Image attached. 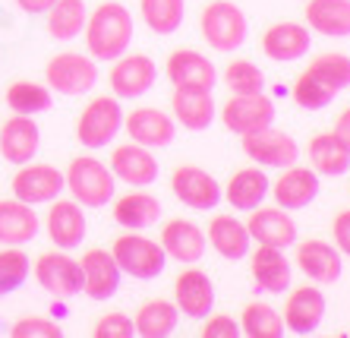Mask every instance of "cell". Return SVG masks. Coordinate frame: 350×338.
I'll return each mask as SVG.
<instances>
[{"label":"cell","instance_id":"cell-1","mask_svg":"<svg viewBox=\"0 0 350 338\" xmlns=\"http://www.w3.org/2000/svg\"><path fill=\"white\" fill-rule=\"evenodd\" d=\"M85 48L95 60H117L133 44V13L117 0L98 3L95 13L85 19Z\"/></svg>","mask_w":350,"mask_h":338},{"label":"cell","instance_id":"cell-2","mask_svg":"<svg viewBox=\"0 0 350 338\" xmlns=\"http://www.w3.org/2000/svg\"><path fill=\"white\" fill-rule=\"evenodd\" d=\"M66 190L73 193V199L82 209H101L107 206L117 193V177L111 174V168L95 155H79L70 161L64 174Z\"/></svg>","mask_w":350,"mask_h":338},{"label":"cell","instance_id":"cell-3","mask_svg":"<svg viewBox=\"0 0 350 338\" xmlns=\"http://www.w3.org/2000/svg\"><path fill=\"white\" fill-rule=\"evenodd\" d=\"M199 29H202L205 42L212 44L215 51H221V54L243 48L246 35H250L246 13L237 3H230V0H212L202 10V16H199Z\"/></svg>","mask_w":350,"mask_h":338},{"label":"cell","instance_id":"cell-4","mask_svg":"<svg viewBox=\"0 0 350 338\" xmlns=\"http://www.w3.org/2000/svg\"><path fill=\"white\" fill-rule=\"evenodd\" d=\"M111 256H114V263L120 265V272L133 275L139 281H152L167 269V253L158 240L146 237V234L139 231H130L123 234V237L114 240V247H111Z\"/></svg>","mask_w":350,"mask_h":338},{"label":"cell","instance_id":"cell-5","mask_svg":"<svg viewBox=\"0 0 350 338\" xmlns=\"http://www.w3.org/2000/svg\"><path fill=\"white\" fill-rule=\"evenodd\" d=\"M123 130V107L117 95H98L82 107L76 120V140L85 148H105Z\"/></svg>","mask_w":350,"mask_h":338},{"label":"cell","instance_id":"cell-6","mask_svg":"<svg viewBox=\"0 0 350 338\" xmlns=\"http://www.w3.org/2000/svg\"><path fill=\"white\" fill-rule=\"evenodd\" d=\"M44 79L48 89L60 92V95H85L95 89L98 83V64L92 54H76V51H64L57 57H51L44 66Z\"/></svg>","mask_w":350,"mask_h":338},{"label":"cell","instance_id":"cell-7","mask_svg":"<svg viewBox=\"0 0 350 338\" xmlns=\"http://www.w3.org/2000/svg\"><path fill=\"white\" fill-rule=\"evenodd\" d=\"M243 152L250 161H256V165H262V168H291V165H297V158H300V146H297V140H293L291 133L271 130V127L246 133Z\"/></svg>","mask_w":350,"mask_h":338},{"label":"cell","instance_id":"cell-8","mask_svg":"<svg viewBox=\"0 0 350 338\" xmlns=\"http://www.w3.org/2000/svg\"><path fill=\"white\" fill-rule=\"evenodd\" d=\"M275 120V101L265 95V92H256V95H230V101L221 107V124L228 127L237 136H246V133H256L262 127H271Z\"/></svg>","mask_w":350,"mask_h":338},{"label":"cell","instance_id":"cell-9","mask_svg":"<svg viewBox=\"0 0 350 338\" xmlns=\"http://www.w3.org/2000/svg\"><path fill=\"white\" fill-rule=\"evenodd\" d=\"M171 190L183 206L196 209V212H208L221 203V183L215 181L208 171L196 165H177L171 174Z\"/></svg>","mask_w":350,"mask_h":338},{"label":"cell","instance_id":"cell-10","mask_svg":"<svg viewBox=\"0 0 350 338\" xmlns=\"http://www.w3.org/2000/svg\"><path fill=\"white\" fill-rule=\"evenodd\" d=\"M158 79V66L148 54H123L111 70V89L117 99H142Z\"/></svg>","mask_w":350,"mask_h":338},{"label":"cell","instance_id":"cell-11","mask_svg":"<svg viewBox=\"0 0 350 338\" xmlns=\"http://www.w3.org/2000/svg\"><path fill=\"white\" fill-rule=\"evenodd\" d=\"M35 278L54 297H76L82 294V265L79 259L66 253H41L35 263Z\"/></svg>","mask_w":350,"mask_h":338},{"label":"cell","instance_id":"cell-12","mask_svg":"<svg viewBox=\"0 0 350 338\" xmlns=\"http://www.w3.org/2000/svg\"><path fill=\"white\" fill-rule=\"evenodd\" d=\"M123 127L133 142L146 148H167L177 140V120L161 107H136L133 114H123Z\"/></svg>","mask_w":350,"mask_h":338},{"label":"cell","instance_id":"cell-13","mask_svg":"<svg viewBox=\"0 0 350 338\" xmlns=\"http://www.w3.org/2000/svg\"><path fill=\"white\" fill-rule=\"evenodd\" d=\"M10 187H13V196L16 199H23V203H29V206H38V203L57 199L60 193L66 190V181H64V174H60L57 168L29 165V161H25V165L16 171V177H13Z\"/></svg>","mask_w":350,"mask_h":338},{"label":"cell","instance_id":"cell-14","mask_svg":"<svg viewBox=\"0 0 350 338\" xmlns=\"http://www.w3.org/2000/svg\"><path fill=\"white\" fill-rule=\"evenodd\" d=\"M111 174L136 190H146L158 181V161L152 155V148L139 146V142H126V146H117L111 152Z\"/></svg>","mask_w":350,"mask_h":338},{"label":"cell","instance_id":"cell-15","mask_svg":"<svg viewBox=\"0 0 350 338\" xmlns=\"http://www.w3.org/2000/svg\"><path fill=\"white\" fill-rule=\"evenodd\" d=\"M246 231L256 244L262 247H278V250H287L297 244V222H293L287 209L281 206H259L253 209L250 222H246Z\"/></svg>","mask_w":350,"mask_h":338},{"label":"cell","instance_id":"cell-16","mask_svg":"<svg viewBox=\"0 0 350 338\" xmlns=\"http://www.w3.org/2000/svg\"><path fill=\"white\" fill-rule=\"evenodd\" d=\"M297 269L316 285H334L344 272V256L325 240H300L297 247Z\"/></svg>","mask_w":350,"mask_h":338},{"label":"cell","instance_id":"cell-17","mask_svg":"<svg viewBox=\"0 0 350 338\" xmlns=\"http://www.w3.org/2000/svg\"><path fill=\"white\" fill-rule=\"evenodd\" d=\"M167 79L174 89H215L218 83V70L205 54L193 48H180L167 57Z\"/></svg>","mask_w":350,"mask_h":338},{"label":"cell","instance_id":"cell-18","mask_svg":"<svg viewBox=\"0 0 350 338\" xmlns=\"http://www.w3.org/2000/svg\"><path fill=\"white\" fill-rule=\"evenodd\" d=\"M82 265V291L92 300H111L120 288V265L107 250H85L79 259Z\"/></svg>","mask_w":350,"mask_h":338},{"label":"cell","instance_id":"cell-19","mask_svg":"<svg viewBox=\"0 0 350 338\" xmlns=\"http://www.w3.org/2000/svg\"><path fill=\"white\" fill-rule=\"evenodd\" d=\"M174 304L189 320H205L215 307V285L199 269H187L174 281Z\"/></svg>","mask_w":350,"mask_h":338},{"label":"cell","instance_id":"cell-20","mask_svg":"<svg viewBox=\"0 0 350 338\" xmlns=\"http://www.w3.org/2000/svg\"><path fill=\"white\" fill-rule=\"evenodd\" d=\"M48 237L57 244V250H73L85 240V212L76 199H51L48 209Z\"/></svg>","mask_w":350,"mask_h":338},{"label":"cell","instance_id":"cell-21","mask_svg":"<svg viewBox=\"0 0 350 338\" xmlns=\"http://www.w3.org/2000/svg\"><path fill=\"white\" fill-rule=\"evenodd\" d=\"M161 247H164V253L171 256V259H177V263L196 265L205 256L208 240H205V231L196 222H189V218H174V222H167L161 228Z\"/></svg>","mask_w":350,"mask_h":338},{"label":"cell","instance_id":"cell-22","mask_svg":"<svg viewBox=\"0 0 350 338\" xmlns=\"http://www.w3.org/2000/svg\"><path fill=\"white\" fill-rule=\"evenodd\" d=\"M310 25L300 23H275L269 32L262 35V51L269 60L278 64H293V60H303L310 54Z\"/></svg>","mask_w":350,"mask_h":338},{"label":"cell","instance_id":"cell-23","mask_svg":"<svg viewBox=\"0 0 350 338\" xmlns=\"http://www.w3.org/2000/svg\"><path fill=\"white\" fill-rule=\"evenodd\" d=\"M319 174L312 171V168H284V174L278 177L275 183H271V196H275V203L281 209H287V212H293V209H306L312 203V199L319 196Z\"/></svg>","mask_w":350,"mask_h":338},{"label":"cell","instance_id":"cell-24","mask_svg":"<svg viewBox=\"0 0 350 338\" xmlns=\"http://www.w3.org/2000/svg\"><path fill=\"white\" fill-rule=\"evenodd\" d=\"M281 320H284V326L293 335H312L325 320V297H322V291L310 288V285L291 291Z\"/></svg>","mask_w":350,"mask_h":338},{"label":"cell","instance_id":"cell-25","mask_svg":"<svg viewBox=\"0 0 350 338\" xmlns=\"http://www.w3.org/2000/svg\"><path fill=\"white\" fill-rule=\"evenodd\" d=\"M38 146H41V130L32 117L16 114L0 127V155L7 158L10 165H25V161H32Z\"/></svg>","mask_w":350,"mask_h":338},{"label":"cell","instance_id":"cell-26","mask_svg":"<svg viewBox=\"0 0 350 338\" xmlns=\"http://www.w3.org/2000/svg\"><path fill=\"white\" fill-rule=\"evenodd\" d=\"M171 107L177 124H183V130L193 133L208 130L218 117V105H215V95L208 89H174Z\"/></svg>","mask_w":350,"mask_h":338},{"label":"cell","instance_id":"cell-27","mask_svg":"<svg viewBox=\"0 0 350 338\" xmlns=\"http://www.w3.org/2000/svg\"><path fill=\"white\" fill-rule=\"evenodd\" d=\"M41 222L35 215V206L23 199H0V247H23L35 240Z\"/></svg>","mask_w":350,"mask_h":338},{"label":"cell","instance_id":"cell-28","mask_svg":"<svg viewBox=\"0 0 350 338\" xmlns=\"http://www.w3.org/2000/svg\"><path fill=\"white\" fill-rule=\"evenodd\" d=\"M250 272H253L256 288L265 291V294H284L291 288V263H287L284 250L278 247H262L250 256Z\"/></svg>","mask_w":350,"mask_h":338},{"label":"cell","instance_id":"cell-29","mask_svg":"<svg viewBox=\"0 0 350 338\" xmlns=\"http://www.w3.org/2000/svg\"><path fill=\"white\" fill-rule=\"evenodd\" d=\"M269 190L271 181L262 168H243V171H237L230 177L228 187H221V196L228 199L237 212H253V209H259L265 203Z\"/></svg>","mask_w":350,"mask_h":338},{"label":"cell","instance_id":"cell-30","mask_svg":"<svg viewBox=\"0 0 350 338\" xmlns=\"http://www.w3.org/2000/svg\"><path fill=\"white\" fill-rule=\"evenodd\" d=\"M208 244H212V250L218 256H224V259H230V263H237V259H246L250 256V244H253V237H250V231H246L243 222H237L234 215H215L212 222H208Z\"/></svg>","mask_w":350,"mask_h":338},{"label":"cell","instance_id":"cell-31","mask_svg":"<svg viewBox=\"0 0 350 338\" xmlns=\"http://www.w3.org/2000/svg\"><path fill=\"white\" fill-rule=\"evenodd\" d=\"M303 16L325 38H350V0H310Z\"/></svg>","mask_w":350,"mask_h":338},{"label":"cell","instance_id":"cell-32","mask_svg":"<svg viewBox=\"0 0 350 338\" xmlns=\"http://www.w3.org/2000/svg\"><path fill=\"white\" fill-rule=\"evenodd\" d=\"M310 165L322 177H341L350 171V148L334 133H319L310 140Z\"/></svg>","mask_w":350,"mask_h":338},{"label":"cell","instance_id":"cell-33","mask_svg":"<svg viewBox=\"0 0 350 338\" xmlns=\"http://www.w3.org/2000/svg\"><path fill=\"white\" fill-rule=\"evenodd\" d=\"M161 218V203L152 193H126L114 203V222L126 231H146Z\"/></svg>","mask_w":350,"mask_h":338},{"label":"cell","instance_id":"cell-34","mask_svg":"<svg viewBox=\"0 0 350 338\" xmlns=\"http://www.w3.org/2000/svg\"><path fill=\"white\" fill-rule=\"evenodd\" d=\"M177 322H180L177 304L155 297V300H146V304L139 307L133 326H136V335H142V338H167L177 329Z\"/></svg>","mask_w":350,"mask_h":338},{"label":"cell","instance_id":"cell-35","mask_svg":"<svg viewBox=\"0 0 350 338\" xmlns=\"http://www.w3.org/2000/svg\"><path fill=\"white\" fill-rule=\"evenodd\" d=\"M85 19H89L85 0H57L48 10V35L57 42H73L85 29Z\"/></svg>","mask_w":350,"mask_h":338},{"label":"cell","instance_id":"cell-36","mask_svg":"<svg viewBox=\"0 0 350 338\" xmlns=\"http://www.w3.org/2000/svg\"><path fill=\"white\" fill-rule=\"evenodd\" d=\"M139 13L155 35H174L187 16V0H139Z\"/></svg>","mask_w":350,"mask_h":338},{"label":"cell","instance_id":"cell-37","mask_svg":"<svg viewBox=\"0 0 350 338\" xmlns=\"http://www.w3.org/2000/svg\"><path fill=\"white\" fill-rule=\"evenodd\" d=\"M240 332L250 338H281L284 335V320L271 304H250L240 316Z\"/></svg>","mask_w":350,"mask_h":338},{"label":"cell","instance_id":"cell-38","mask_svg":"<svg viewBox=\"0 0 350 338\" xmlns=\"http://www.w3.org/2000/svg\"><path fill=\"white\" fill-rule=\"evenodd\" d=\"M341 92L334 89V86H328L322 76H316L306 66L300 73V79L293 83V101L300 107H306V111H322V107H328L334 99H338Z\"/></svg>","mask_w":350,"mask_h":338},{"label":"cell","instance_id":"cell-39","mask_svg":"<svg viewBox=\"0 0 350 338\" xmlns=\"http://www.w3.org/2000/svg\"><path fill=\"white\" fill-rule=\"evenodd\" d=\"M7 105L13 114H41V111H48L51 107V89L38 83H29V79H19L7 89Z\"/></svg>","mask_w":350,"mask_h":338},{"label":"cell","instance_id":"cell-40","mask_svg":"<svg viewBox=\"0 0 350 338\" xmlns=\"http://www.w3.org/2000/svg\"><path fill=\"white\" fill-rule=\"evenodd\" d=\"M29 272H32V263H29L25 250H19V247L0 250V297H7L23 288Z\"/></svg>","mask_w":350,"mask_h":338},{"label":"cell","instance_id":"cell-41","mask_svg":"<svg viewBox=\"0 0 350 338\" xmlns=\"http://www.w3.org/2000/svg\"><path fill=\"white\" fill-rule=\"evenodd\" d=\"M224 83L234 95H256V92H265V73L253 60H230L224 70Z\"/></svg>","mask_w":350,"mask_h":338},{"label":"cell","instance_id":"cell-42","mask_svg":"<svg viewBox=\"0 0 350 338\" xmlns=\"http://www.w3.org/2000/svg\"><path fill=\"white\" fill-rule=\"evenodd\" d=\"M310 70L316 76H322L328 86H334L338 92L350 89V57L347 54H319L310 64Z\"/></svg>","mask_w":350,"mask_h":338},{"label":"cell","instance_id":"cell-43","mask_svg":"<svg viewBox=\"0 0 350 338\" xmlns=\"http://www.w3.org/2000/svg\"><path fill=\"white\" fill-rule=\"evenodd\" d=\"M10 332L16 338H60L64 335V329L54 320H48V316H25Z\"/></svg>","mask_w":350,"mask_h":338},{"label":"cell","instance_id":"cell-44","mask_svg":"<svg viewBox=\"0 0 350 338\" xmlns=\"http://www.w3.org/2000/svg\"><path fill=\"white\" fill-rule=\"evenodd\" d=\"M95 338H133L136 335V326L126 313H107L95 322Z\"/></svg>","mask_w":350,"mask_h":338},{"label":"cell","instance_id":"cell-45","mask_svg":"<svg viewBox=\"0 0 350 338\" xmlns=\"http://www.w3.org/2000/svg\"><path fill=\"white\" fill-rule=\"evenodd\" d=\"M205 326H202V335L205 338H237L240 335V322H234L230 316H205Z\"/></svg>","mask_w":350,"mask_h":338},{"label":"cell","instance_id":"cell-46","mask_svg":"<svg viewBox=\"0 0 350 338\" xmlns=\"http://www.w3.org/2000/svg\"><path fill=\"white\" fill-rule=\"evenodd\" d=\"M332 237L334 247L341 250V256H350V209L338 212V218L332 222Z\"/></svg>","mask_w":350,"mask_h":338},{"label":"cell","instance_id":"cell-47","mask_svg":"<svg viewBox=\"0 0 350 338\" xmlns=\"http://www.w3.org/2000/svg\"><path fill=\"white\" fill-rule=\"evenodd\" d=\"M334 136L350 148V107L347 111H341V117H338V124H334Z\"/></svg>","mask_w":350,"mask_h":338},{"label":"cell","instance_id":"cell-48","mask_svg":"<svg viewBox=\"0 0 350 338\" xmlns=\"http://www.w3.org/2000/svg\"><path fill=\"white\" fill-rule=\"evenodd\" d=\"M19 10H25V13H48L57 0H16Z\"/></svg>","mask_w":350,"mask_h":338}]
</instances>
